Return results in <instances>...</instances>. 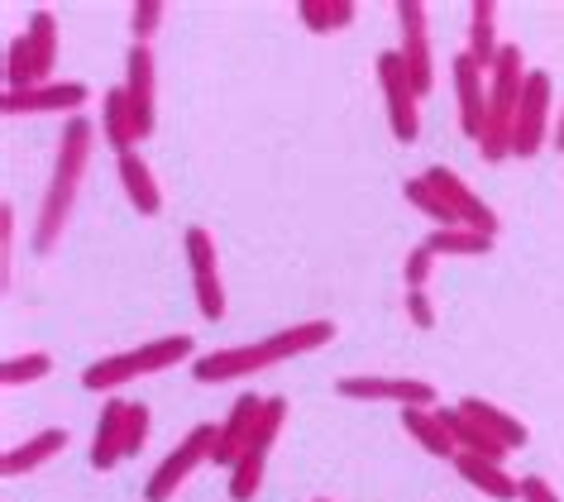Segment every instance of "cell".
Returning <instances> with one entry per match:
<instances>
[{
	"label": "cell",
	"mask_w": 564,
	"mask_h": 502,
	"mask_svg": "<svg viewBox=\"0 0 564 502\" xmlns=\"http://www.w3.org/2000/svg\"><path fill=\"white\" fill-rule=\"evenodd\" d=\"M335 340V320H297L288 330H273L268 340H253V345H230V350H210L192 364V379L196 383H235V379H249L259 369H273L282 359H297V354H316Z\"/></svg>",
	"instance_id": "1"
},
{
	"label": "cell",
	"mask_w": 564,
	"mask_h": 502,
	"mask_svg": "<svg viewBox=\"0 0 564 502\" xmlns=\"http://www.w3.org/2000/svg\"><path fill=\"white\" fill-rule=\"evenodd\" d=\"M91 149H96V124L87 116H73L58 134L53 177H48L44 206H39V220H34V254H53V244L63 240V226L77 206L82 177H87V167H91Z\"/></svg>",
	"instance_id": "2"
},
{
	"label": "cell",
	"mask_w": 564,
	"mask_h": 502,
	"mask_svg": "<svg viewBox=\"0 0 564 502\" xmlns=\"http://www.w3.org/2000/svg\"><path fill=\"white\" fill-rule=\"evenodd\" d=\"M517 44H502L498 63H492L488 73V130L478 139V153H484V163H502L512 159V124H517V106H521V87H527V73L531 67H521Z\"/></svg>",
	"instance_id": "3"
},
{
	"label": "cell",
	"mask_w": 564,
	"mask_h": 502,
	"mask_svg": "<svg viewBox=\"0 0 564 502\" xmlns=\"http://www.w3.org/2000/svg\"><path fill=\"white\" fill-rule=\"evenodd\" d=\"M196 354L192 335H163V340H149L139 350H124V354H106L82 373V388L87 393H116V388L134 383V379H149V373H163V369H177Z\"/></svg>",
	"instance_id": "4"
},
{
	"label": "cell",
	"mask_w": 564,
	"mask_h": 502,
	"mask_svg": "<svg viewBox=\"0 0 564 502\" xmlns=\"http://www.w3.org/2000/svg\"><path fill=\"white\" fill-rule=\"evenodd\" d=\"M216 445H220V426H216V422L192 426L187 436L177 440V450L167 455L159 469H153V479L144 483V502H173V498H177V488L187 483L210 455H216Z\"/></svg>",
	"instance_id": "5"
},
{
	"label": "cell",
	"mask_w": 564,
	"mask_h": 502,
	"mask_svg": "<svg viewBox=\"0 0 564 502\" xmlns=\"http://www.w3.org/2000/svg\"><path fill=\"white\" fill-rule=\"evenodd\" d=\"M550 110H555V81L541 67L527 73L521 87V106H517V124H512V159H535L550 139Z\"/></svg>",
	"instance_id": "6"
},
{
	"label": "cell",
	"mask_w": 564,
	"mask_h": 502,
	"mask_svg": "<svg viewBox=\"0 0 564 502\" xmlns=\"http://www.w3.org/2000/svg\"><path fill=\"white\" fill-rule=\"evenodd\" d=\"M378 87H383V101H388V124H392V139L402 144H416L421 134V110H416V87H412V73H406L402 53L388 48L378 53Z\"/></svg>",
	"instance_id": "7"
},
{
	"label": "cell",
	"mask_w": 564,
	"mask_h": 502,
	"mask_svg": "<svg viewBox=\"0 0 564 502\" xmlns=\"http://www.w3.org/2000/svg\"><path fill=\"white\" fill-rule=\"evenodd\" d=\"M398 34H402V63L412 73V87L416 96H431L435 91V53H431V15L421 0H398Z\"/></svg>",
	"instance_id": "8"
},
{
	"label": "cell",
	"mask_w": 564,
	"mask_h": 502,
	"mask_svg": "<svg viewBox=\"0 0 564 502\" xmlns=\"http://www.w3.org/2000/svg\"><path fill=\"white\" fill-rule=\"evenodd\" d=\"M349 402H398V407H435V388L426 379H388V373H349L335 383Z\"/></svg>",
	"instance_id": "9"
},
{
	"label": "cell",
	"mask_w": 564,
	"mask_h": 502,
	"mask_svg": "<svg viewBox=\"0 0 564 502\" xmlns=\"http://www.w3.org/2000/svg\"><path fill=\"white\" fill-rule=\"evenodd\" d=\"M187 263H192V283H196V312L202 320H220L225 316V283H220V254L210 230L192 226L187 230Z\"/></svg>",
	"instance_id": "10"
},
{
	"label": "cell",
	"mask_w": 564,
	"mask_h": 502,
	"mask_svg": "<svg viewBox=\"0 0 564 502\" xmlns=\"http://www.w3.org/2000/svg\"><path fill=\"white\" fill-rule=\"evenodd\" d=\"M421 177H426V183H431V187H435V192H441V197L449 201V211L459 216V226L484 230V234H492V240H498V226H502L498 211H492V206H488L484 197H478V192H474L469 183H464V177L455 173V167H441V163H435V167H426V173H421Z\"/></svg>",
	"instance_id": "11"
},
{
	"label": "cell",
	"mask_w": 564,
	"mask_h": 502,
	"mask_svg": "<svg viewBox=\"0 0 564 502\" xmlns=\"http://www.w3.org/2000/svg\"><path fill=\"white\" fill-rule=\"evenodd\" d=\"M124 96L134 106L139 139H149L153 124H159V67H153V48L144 44H134L124 53Z\"/></svg>",
	"instance_id": "12"
},
{
	"label": "cell",
	"mask_w": 564,
	"mask_h": 502,
	"mask_svg": "<svg viewBox=\"0 0 564 502\" xmlns=\"http://www.w3.org/2000/svg\"><path fill=\"white\" fill-rule=\"evenodd\" d=\"M449 77H455V96H459V130H464V139L478 144L488 130V73L469 53H459V58L449 63Z\"/></svg>",
	"instance_id": "13"
},
{
	"label": "cell",
	"mask_w": 564,
	"mask_h": 502,
	"mask_svg": "<svg viewBox=\"0 0 564 502\" xmlns=\"http://www.w3.org/2000/svg\"><path fill=\"white\" fill-rule=\"evenodd\" d=\"M91 101L87 81H48V87H30V91H6L0 110L6 116H48V110H82Z\"/></svg>",
	"instance_id": "14"
},
{
	"label": "cell",
	"mask_w": 564,
	"mask_h": 502,
	"mask_svg": "<svg viewBox=\"0 0 564 502\" xmlns=\"http://www.w3.org/2000/svg\"><path fill=\"white\" fill-rule=\"evenodd\" d=\"M263 402L268 397L245 393L230 407V416H225V426H220V445H216V455H210L220 469H235L239 459L249 455V440H253V430H259V416H263Z\"/></svg>",
	"instance_id": "15"
},
{
	"label": "cell",
	"mask_w": 564,
	"mask_h": 502,
	"mask_svg": "<svg viewBox=\"0 0 564 502\" xmlns=\"http://www.w3.org/2000/svg\"><path fill=\"white\" fill-rule=\"evenodd\" d=\"M63 450H67V430L48 426V430H39V436H30L24 445H10L6 459H0V473H6V479H20V473L44 469L48 459H58Z\"/></svg>",
	"instance_id": "16"
},
{
	"label": "cell",
	"mask_w": 564,
	"mask_h": 502,
	"mask_svg": "<svg viewBox=\"0 0 564 502\" xmlns=\"http://www.w3.org/2000/svg\"><path fill=\"white\" fill-rule=\"evenodd\" d=\"M435 416H441L445 430H449V436H455L459 455H478V459H492V465H502V459L512 455V450H507V445H502L498 436H488V430L478 426L469 412H459V407H441Z\"/></svg>",
	"instance_id": "17"
},
{
	"label": "cell",
	"mask_w": 564,
	"mask_h": 502,
	"mask_svg": "<svg viewBox=\"0 0 564 502\" xmlns=\"http://www.w3.org/2000/svg\"><path fill=\"white\" fill-rule=\"evenodd\" d=\"M455 469H459V479L478 488L484 498L492 502H517L521 498V479H512L502 465H492V459H478V455H455Z\"/></svg>",
	"instance_id": "18"
},
{
	"label": "cell",
	"mask_w": 564,
	"mask_h": 502,
	"mask_svg": "<svg viewBox=\"0 0 564 502\" xmlns=\"http://www.w3.org/2000/svg\"><path fill=\"white\" fill-rule=\"evenodd\" d=\"M101 139L120 153V159H124V153H134V144H139L134 106H130V96H124V87H110L101 96Z\"/></svg>",
	"instance_id": "19"
},
{
	"label": "cell",
	"mask_w": 564,
	"mask_h": 502,
	"mask_svg": "<svg viewBox=\"0 0 564 502\" xmlns=\"http://www.w3.org/2000/svg\"><path fill=\"white\" fill-rule=\"evenodd\" d=\"M124 412H130V402L116 397L101 407V422H96V436H91V465L96 469H116L124 459Z\"/></svg>",
	"instance_id": "20"
},
{
	"label": "cell",
	"mask_w": 564,
	"mask_h": 502,
	"mask_svg": "<svg viewBox=\"0 0 564 502\" xmlns=\"http://www.w3.org/2000/svg\"><path fill=\"white\" fill-rule=\"evenodd\" d=\"M459 412H469L478 426L488 430V436H498L507 450H521V445L531 440V430H527V422L521 416H512L507 407H498V402H488V397H464L459 402Z\"/></svg>",
	"instance_id": "21"
},
{
	"label": "cell",
	"mask_w": 564,
	"mask_h": 502,
	"mask_svg": "<svg viewBox=\"0 0 564 502\" xmlns=\"http://www.w3.org/2000/svg\"><path fill=\"white\" fill-rule=\"evenodd\" d=\"M120 187L130 206L139 216H159L163 211V192H159V177H153V167L139 159V153H124L120 159Z\"/></svg>",
	"instance_id": "22"
},
{
	"label": "cell",
	"mask_w": 564,
	"mask_h": 502,
	"mask_svg": "<svg viewBox=\"0 0 564 502\" xmlns=\"http://www.w3.org/2000/svg\"><path fill=\"white\" fill-rule=\"evenodd\" d=\"M402 430H406V436H412L426 455H435V459H455V455H459L455 436H449L445 422H441V416H435L431 407H402Z\"/></svg>",
	"instance_id": "23"
},
{
	"label": "cell",
	"mask_w": 564,
	"mask_h": 502,
	"mask_svg": "<svg viewBox=\"0 0 564 502\" xmlns=\"http://www.w3.org/2000/svg\"><path fill=\"white\" fill-rule=\"evenodd\" d=\"M469 58L484 67V73H492V63H498V53H502V44H498V6L492 0H474L469 6Z\"/></svg>",
	"instance_id": "24"
},
{
	"label": "cell",
	"mask_w": 564,
	"mask_h": 502,
	"mask_svg": "<svg viewBox=\"0 0 564 502\" xmlns=\"http://www.w3.org/2000/svg\"><path fill=\"white\" fill-rule=\"evenodd\" d=\"M355 15H359L355 0H302L297 6V20L312 34H340V30L355 24Z\"/></svg>",
	"instance_id": "25"
},
{
	"label": "cell",
	"mask_w": 564,
	"mask_h": 502,
	"mask_svg": "<svg viewBox=\"0 0 564 502\" xmlns=\"http://www.w3.org/2000/svg\"><path fill=\"white\" fill-rule=\"evenodd\" d=\"M426 249H431L435 259H441V254L478 259V254H492V234L469 230V226H449V230H431V234H426Z\"/></svg>",
	"instance_id": "26"
},
{
	"label": "cell",
	"mask_w": 564,
	"mask_h": 502,
	"mask_svg": "<svg viewBox=\"0 0 564 502\" xmlns=\"http://www.w3.org/2000/svg\"><path fill=\"white\" fill-rule=\"evenodd\" d=\"M30 48H34V63H39V81H53V63H58V20L48 10H34L30 15Z\"/></svg>",
	"instance_id": "27"
},
{
	"label": "cell",
	"mask_w": 564,
	"mask_h": 502,
	"mask_svg": "<svg viewBox=\"0 0 564 502\" xmlns=\"http://www.w3.org/2000/svg\"><path fill=\"white\" fill-rule=\"evenodd\" d=\"M402 197H406V206H416V211L426 216L435 230H449V226H459V216L449 211V201H445L441 192H435V187L426 183V177H406V183H402Z\"/></svg>",
	"instance_id": "28"
},
{
	"label": "cell",
	"mask_w": 564,
	"mask_h": 502,
	"mask_svg": "<svg viewBox=\"0 0 564 502\" xmlns=\"http://www.w3.org/2000/svg\"><path fill=\"white\" fill-rule=\"evenodd\" d=\"M48 373H53V354L30 350V354H15V359H6V364H0V383H6V388H20V383L48 379Z\"/></svg>",
	"instance_id": "29"
},
{
	"label": "cell",
	"mask_w": 564,
	"mask_h": 502,
	"mask_svg": "<svg viewBox=\"0 0 564 502\" xmlns=\"http://www.w3.org/2000/svg\"><path fill=\"white\" fill-rule=\"evenodd\" d=\"M263 459L268 455H245L230 469V502H253V498H259V488H263Z\"/></svg>",
	"instance_id": "30"
},
{
	"label": "cell",
	"mask_w": 564,
	"mask_h": 502,
	"mask_svg": "<svg viewBox=\"0 0 564 502\" xmlns=\"http://www.w3.org/2000/svg\"><path fill=\"white\" fill-rule=\"evenodd\" d=\"M163 15H167V6L163 0H139V6L130 10V30H134V44H153V34L163 30Z\"/></svg>",
	"instance_id": "31"
},
{
	"label": "cell",
	"mask_w": 564,
	"mask_h": 502,
	"mask_svg": "<svg viewBox=\"0 0 564 502\" xmlns=\"http://www.w3.org/2000/svg\"><path fill=\"white\" fill-rule=\"evenodd\" d=\"M149 426H153V416L144 402H130V412H124V459L144 450V440H149Z\"/></svg>",
	"instance_id": "32"
},
{
	"label": "cell",
	"mask_w": 564,
	"mask_h": 502,
	"mask_svg": "<svg viewBox=\"0 0 564 502\" xmlns=\"http://www.w3.org/2000/svg\"><path fill=\"white\" fill-rule=\"evenodd\" d=\"M431 269H435V254H431L426 244H416L412 254H406V263H402L406 292H426V283H431Z\"/></svg>",
	"instance_id": "33"
},
{
	"label": "cell",
	"mask_w": 564,
	"mask_h": 502,
	"mask_svg": "<svg viewBox=\"0 0 564 502\" xmlns=\"http://www.w3.org/2000/svg\"><path fill=\"white\" fill-rule=\"evenodd\" d=\"M406 320H412L416 330H435V306L426 292H406Z\"/></svg>",
	"instance_id": "34"
},
{
	"label": "cell",
	"mask_w": 564,
	"mask_h": 502,
	"mask_svg": "<svg viewBox=\"0 0 564 502\" xmlns=\"http://www.w3.org/2000/svg\"><path fill=\"white\" fill-rule=\"evenodd\" d=\"M521 502H560V493L541 479V473H527V479H521Z\"/></svg>",
	"instance_id": "35"
},
{
	"label": "cell",
	"mask_w": 564,
	"mask_h": 502,
	"mask_svg": "<svg viewBox=\"0 0 564 502\" xmlns=\"http://www.w3.org/2000/svg\"><path fill=\"white\" fill-rule=\"evenodd\" d=\"M0 249H6V277H10V254H15V206H0Z\"/></svg>",
	"instance_id": "36"
},
{
	"label": "cell",
	"mask_w": 564,
	"mask_h": 502,
	"mask_svg": "<svg viewBox=\"0 0 564 502\" xmlns=\"http://www.w3.org/2000/svg\"><path fill=\"white\" fill-rule=\"evenodd\" d=\"M550 144H555V149L564 153V116H560V124H555V139H550Z\"/></svg>",
	"instance_id": "37"
}]
</instances>
